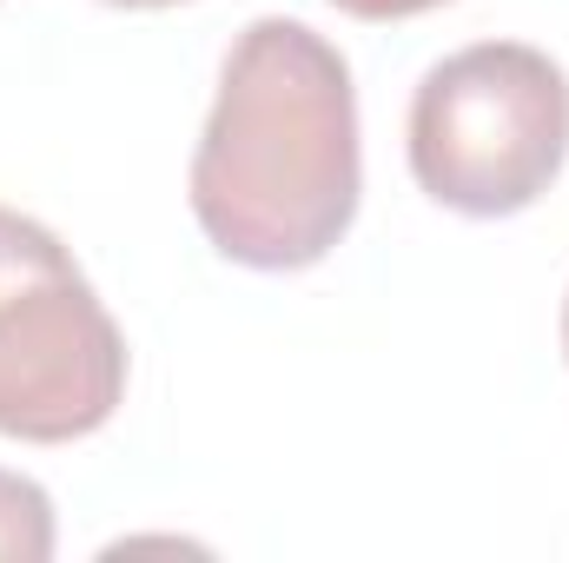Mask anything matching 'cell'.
Segmentation results:
<instances>
[{
    "label": "cell",
    "instance_id": "cell-4",
    "mask_svg": "<svg viewBox=\"0 0 569 563\" xmlns=\"http://www.w3.org/2000/svg\"><path fill=\"white\" fill-rule=\"evenodd\" d=\"M53 557V497L20 477L0 471V563H47Z\"/></svg>",
    "mask_w": 569,
    "mask_h": 563
},
{
    "label": "cell",
    "instance_id": "cell-2",
    "mask_svg": "<svg viewBox=\"0 0 569 563\" xmlns=\"http://www.w3.org/2000/svg\"><path fill=\"white\" fill-rule=\"evenodd\" d=\"M411 179L463 219L537 206L569 159V73L523 40H477L430 67L411 93Z\"/></svg>",
    "mask_w": 569,
    "mask_h": 563
},
{
    "label": "cell",
    "instance_id": "cell-5",
    "mask_svg": "<svg viewBox=\"0 0 569 563\" xmlns=\"http://www.w3.org/2000/svg\"><path fill=\"white\" fill-rule=\"evenodd\" d=\"M331 7L351 13V20H411V13H430L443 0H331Z\"/></svg>",
    "mask_w": 569,
    "mask_h": 563
},
{
    "label": "cell",
    "instance_id": "cell-7",
    "mask_svg": "<svg viewBox=\"0 0 569 563\" xmlns=\"http://www.w3.org/2000/svg\"><path fill=\"white\" fill-rule=\"evenodd\" d=\"M563 358H569V298H563Z\"/></svg>",
    "mask_w": 569,
    "mask_h": 563
},
{
    "label": "cell",
    "instance_id": "cell-3",
    "mask_svg": "<svg viewBox=\"0 0 569 563\" xmlns=\"http://www.w3.org/2000/svg\"><path fill=\"white\" fill-rule=\"evenodd\" d=\"M127 398V338L60 233L0 206V437L73 444Z\"/></svg>",
    "mask_w": 569,
    "mask_h": 563
},
{
    "label": "cell",
    "instance_id": "cell-1",
    "mask_svg": "<svg viewBox=\"0 0 569 563\" xmlns=\"http://www.w3.org/2000/svg\"><path fill=\"white\" fill-rule=\"evenodd\" d=\"M358 192L365 152L345 53L305 20H252L219 67L192 152L186 199L199 233L232 266L305 273L351 233Z\"/></svg>",
    "mask_w": 569,
    "mask_h": 563
},
{
    "label": "cell",
    "instance_id": "cell-6",
    "mask_svg": "<svg viewBox=\"0 0 569 563\" xmlns=\"http://www.w3.org/2000/svg\"><path fill=\"white\" fill-rule=\"evenodd\" d=\"M107 7H140V13H152V7H179V0H107Z\"/></svg>",
    "mask_w": 569,
    "mask_h": 563
}]
</instances>
